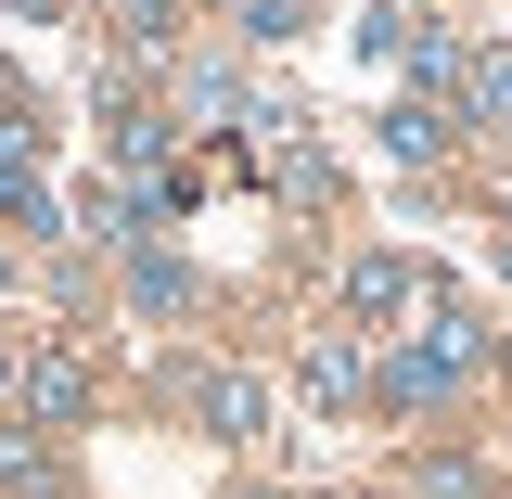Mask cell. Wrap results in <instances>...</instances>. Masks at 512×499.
<instances>
[{"mask_svg": "<svg viewBox=\"0 0 512 499\" xmlns=\"http://www.w3.org/2000/svg\"><path fill=\"white\" fill-rule=\"evenodd\" d=\"M436 320H448V282L423 256H397V244L346 256V333H436Z\"/></svg>", "mask_w": 512, "mask_h": 499, "instance_id": "1", "label": "cell"}, {"mask_svg": "<svg viewBox=\"0 0 512 499\" xmlns=\"http://www.w3.org/2000/svg\"><path fill=\"white\" fill-rule=\"evenodd\" d=\"M474 359H487V333H474V320L448 308L436 333H410V346L384 359V397H397V410H436V397H448L461 372H474Z\"/></svg>", "mask_w": 512, "mask_h": 499, "instance_id": "2", "label": "cell"}, {"mask_svg": "<svg viewBox=\"0 0 512 499\" xmlns=\"http://www.w3.org/2000/svg\"><path fill=\"white\" fill-rule=\"evenodd\" d=\"M308 397H320V410L372 397V346H359V333H320V346H308Z\"/></svg>", "mask_w": 512, "mask_h": 499, "instance_id": "3", "label": "cell"}, {"mask_svg": "<svg viewBox=\"0 0 512 499\" xmlns=\"http://www.w3.org/2000/svg\"><path fill=\"white\" fill-rule=\"evenodd\" d=\"M0 218H26V231H52V180H39V154H26V128H0Z\"/></svg>", "mask_w": 512, "mask_h": 499, "instance_id": "4", "label": "cell"}, {"mask_svg": "<svg viewBox=\"0 0 512 499\" xmlns=\"http://www.w3.org/2000/svg\"><path fill=\"white\" fill-rule=\"evenodd\" d=\"M26 410H39V423H77V410H90V359H26Z\"/></svg>", "mask_w": 512, "mask_h": 499, "instance_id": "5", "label": "cell"}, {"mask_svg": "<svg viewBox=\"0 0 512 499\" xmlns=\"http://www.w3.org/2000/svg\"><path fill=\"white\" fill-rule=\"evenodd\" d=\"M461 116H474V128H512V39H500V52H474V77H461Z\"/></svg>", "mask_w": 512, "mask_h": 499, "instance_id": "6", "label": "cell"}, {"mask_svg": "<svg viewBox=\"0 0 512 499\" xmlns=\"http://www.w3.org/2000/svg\"><path fill=\"white\" fill-rule=\"evenodd\" d=\"M205 423H218V436H256V423H269L256 372H218V384H205Z\"/></svg>", "mask_w": 512, "mask_h": 499, "instance_id": "7", "label": "cell"}, {"mask_svg": "<svg viewBox=\"0 0 512 499\" xmlns=\"http://www.w3.org/2000/svg\"><path fill=\"white\" fill-rule=\"evenodd\" d=\"M384 141H397L410 167H436V154H448V116H436V103H397V116H384Z\"/></svg>", "mask_w": 512, "mask_h": 499, "instance_id": "8", "label": "cell"}, {"mask_svg": "<svg viewBox=\"0 0 512 499\" xmlns=\"http://www.w3.org/2000/svg\"><path fill=\"white\" fill-rule=\"evenodd\" d=\"M0 487H13V499H39V487H52V448H26V436H0Z\"/></svg>", "mask_w": 512, "mask_h": 499, "instance_id": "9", "label": "cell"}, {"mask_svg": "<svg viewBox=\"0 0 512 499\" xmlns=\"http://www.w3.org/2000/svg\"><path fill=\"white\" fill-rule=\"evenodd\" d=\"M13 397H26V359H13V346H0V410H13Z\"/></svg>", "mask_w": 512, "mask_h": 499, "instance_id": "10", "label": "cell"}, {"mask_svg": "<svg viewBox=\"0 0 512 499\" xmlns=\"http://www.w3.org/2000/svg\"><path fill=\"white\" fill-rule=\"evenodd\" d=\"M500 269H512V218H500Z\"/></svg>", "mask_w": 512, "mask_h": 499, "instance_id": "11", "label": "cell"}, {"mask_svg": "<svg viewBox=\"0 0 512 499\" xmlns=\"http://www.w3.org/2000/svg\"><path fill=\"white\" fill-rule=\"evenodd\" d=\"M0 282H13V256H0Z\"/></svg>", "mask_w": 512, "mask_h": 499, "instance_id": "12", "label": "cell"}]
</instances>
